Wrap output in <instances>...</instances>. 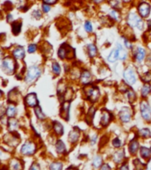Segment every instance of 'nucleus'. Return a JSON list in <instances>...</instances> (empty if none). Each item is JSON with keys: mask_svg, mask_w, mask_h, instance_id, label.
<instances>
[{"mask_svg": "<svg viewBox=\"0 0 151 170\" xmlns=\"http://www.w3.org/2000/svg\"><path fill=\"white\" fill-rule=\"evenodd\" d=\"M2 68L4 72H5L8 74H14L16 68V63L14 59L12 57H6L2 63Z\"/></svg>", "mask_w": 151, "mask_h": 170, "instance_id": "obj_1", "label": "nucleus"}, {"mask_svg": "<svg viewBox=\"0 0 151 170\" xmlns=\"http://www.w3.org/2000/svg\"><path fill=\"white\" fill-rule=\"evenodd\" d=\"M41 74V70L37 66H32L28 69L26 77H25V81L27 83H32L35 80H37Z\"/></svg>", "mask_w": 151, "mask_h": 170, "instance_id": "obj_2", "label": "nucleus"}, {"mask_svg": "<svg viewBox=\"0 0 151 170\" xmlns=\"http://www.w3.org/2000/svg\"><path fill=\"white\" fill-rule=\"evenodd\" d=\"M85 92L87 96V98L90 99L91 101H96L100 97V91L99 89L93 85H86L85 87Z\"/></svg>", "mask_w": 151, "mask_h": 170, "instance_id": "obj_3", "label": "nucleus"}, {"mask_svg": "<svg viewBox=\"0 0 151 170\" xmlns=\"http://www.w3.org/2000/svg\"><path fill=\"white\" fill-rule=\"evenodd\" d=\"M127 21H128L129 25H131L132 27L139 28V29H142L143 26H144L142 20L139 17V15H137L134 13H131L128 15Z\"/></svg>", "mask_w": 151, "mask_h": 170, "instance_id": "obj_4", "label": "nucleus"}, {"mask_svg": "<svg viewBox=\"0 0 151 170\" xmlns=\"http://www.w3.org/2000/svg\"><path fill=\"white\" fill-rule=\"evenodd\" d=\"M140 112H141V116L143 117V119H145L146 121H150L151 108L149 103L145 100L140 102Z\"/></svg>", "mask_w": 151, "mask_h": 170, "instance_id": "obj_5", "label": "nucleus"}, {"mask_svg": "<svg viewBox=\"0 0 151 170\" xmlns=\"http://www.w3.org/2000/svg\"><path fill=\"white\" fill-rule=\"evenodd\" d=\"M21 152L23 155H32L36 152V144L33 142H26L22 145Z\"/></svg>", "mask_w": 151, "mask_h": 170, "instance_id": "obj_6", "label": "nucleus"}, {"mask_svg": "<svg viewBox=\"0 0 151 170\" xmlns=\"http://www.w3.org/2000/svg\"><path fill=\"white\" fill-rule=\"evenodd\" d=\"M132 110L131 108H129L128 106H124L121 109L119 116H120V120L123 122H129L132 119Z\"/></svg>", "mask_w": 151, "mask_h": 170, "instance_id": "obj_7", "label": "nucleus"}, {"mask_svg": "<svg viewBox=\"0 0 151 170\" xmlns=\"http://www.w3.org/2000/svg\"><path fill=\"white\" fill-rule=\"evenodd\" d=\"M150 5L148 4V3H140L138 6V12L140 15L143 18H146L148 17L149 14H150Z\"/></svg>", "mask_w": 151, "mask_h": 170, "instance_id": "obj_8", "label": "nucleus"}, {"mask_svg": "<svg viewBox=\"0 0 151 170\" xmlns=\"http://www.w3.org/2000/svg\"><path fill=\"white\" fill-rule=\"evenodd\" d=\"M124 80L126 81L127 83L129 84H133L136 82V75L134 74V71L132 68H126L124 73Z\"/></svg>", "mask_w": 151, "mask_h": 170, "instance_id": "obj_9", "label": "nucleus"}, {"mask_svg": "<svg viewBox=\"0 0 151 170\" xmlns=\"http://www.w3.org/2000/svg\"><path fill=\"white\" fill-rule=\"evenodd\" d=\"M25 104L30 107H37L38 105L37 97L35 93H30L25 98Z\"/></svg>", "mask_w": 151, "mask_h": 170, "instance_id": "obj_10", "label": "nucleus"}, {"mask_svg": "<svg viewBox=\"0 0 151 170\" xmlns=\"http://www.w3.org/2000/svg\"><path fill=\"white\" fill-rule=\"evenodd\" d=\"M69 106H70V102L69 101H65L62 105H61V109H60V116L68 121L69 117Z\"/></svg>", "mask_w": 151, "mask_h": 170, "instance_id": "obj_11", "label": "nucleus"}, {"mask_svg": "<svg viewBox=\"0 0 151 170\" xmlns=\"http://www.w3.org/2000/svg\"><path fill=\"white\" fill-rule=\"evenodd\" d=\"M72 52V49L69 45L63 44V45L60 46L59 51H58V55L60 58H65L68 57L69 52Z\"/></svg>", "mask_w": 151, "mask_h": 170, "instance_id": "obj_12", "label": "nucleus"}, {"mask_svg": "<svg viewBox=\"0 0 151 170\" xmlns=\"http://www.w3.org/2000/svg\"><path fill=\"white\" fill-rule=\"evenodd\" d=\"M79 137H80V130L76 127H75L69 132V141L71 143H75L79 139Z\"/></svg>", "mask_w": 151, "mask_h": 170, "instance_id": "obj_13", "label": "nucleus"}, {"mask_svg": "<svg viewBox=\"0 0 151 170\" xmlns=\"http://www.w3.org/2000/svg\"><path fill=\"white\" fill-rule=\"evenodd\" d=\"M111 118H112V115L111 113L108 111H103L101 113V126L106 127L111 121Z\"/></svg>", "mask_w": 151, "mask_h": 170, "instance_id": "obj_14", "label": "nucleus"}, {"mask_svg": "<svg viewBox=\"0 0 151 170\" xmlns=\"http://www.w3.org/2000/svg\"><path fill=\"white\" fill-rule=\"evenodd\" d=\"M10 168L11 170H21L22 169V163L18 159H13L10 161Z\"/></svg>", "mask_w": 151, "mask_h": 170, "instance_id": "obj_15", "label": "nucleus"}, {"mask_svg": "<svg viewBox=\"0 0 151 170\" xmlns=\"http://www.w3.org/2000/svg\"><path fill=\"white\" fill-rule=\"evenodd\" d=\"M91 79H92V76H91V74L89 71L85 70L82 73V74H81V78H80L82 83H84V84H87V83H89Z\"/></svg>", "mask_w": 151, "mask_h": 170, "instance_id": "obj_16", "label": "nucleus"}, {"mask_svg": "<svg viewBox=\"0 0 151 170\" xmlns=\"http://www.w3.org/2000/svg\"><path fill=\"white\" fill-rule=\"evenodd\" d=\"M13 55L14 58H20V59H21V58H23L24 56H25V51H24V49L22 48V47H17L16 49H15L14 51L13 52Z\"/></svg>", "mask_w": 151, "mask_h": 170, "instance_id": "obj_17", "label": "nucleus"}, {"mask_svg": "<svg viewBox=\"0 0 151 170\" xmlns=\"http://www.w3.org/2000/svg\"><path fill=\"white\" fill-rule=\"evenodd\" d=\"M145 55H146V52H145V50L143 49V48H138V50H137V52H136L135 53V58L137 61H139V62H140V61H142L143 59H144V58H145Z\"/></svg>", "mask_w": 151, "mask_h": 170, "instance_id": "obj_18", "label": "nucleus"}, {"mask_svg": "<svg viewBox=\"0 0 151 170\" xmlns=\"http://www.w3.org/2000/svg\"><path fill=\"white\" fill-rule=\"evenodd\" d=\"M118 58H119V56H118V51H117V49L113 50L110 52V54L108 55V60L109 62H116Z\"/></svg>", "mask_w": 151, "mask_h": 170, "instance_id": "obj_19", "label": "nucleus"}, {"mask_svg": "<svg viewBox=\"0 0 151 170\" xmlns=\"http://www.w3.org/2000/svg\"><path fill=\"white\" fill-rule=\"evenodd\" d=\"M55 147H56V151H57L58 153H64L66 152V146L61 140L57 141L56 144H55Z\"/></svg>", "mask_w": 151, "mask_h": 170, "instance_id": "obj_20", "label": "nucleus"}, {"mask_svg": "<svg viewBox=\"0 0 151 170\" xmlns=\"http://www.w3.org/2000/svg\"><path fill=\"white\" fill-rule=\"evenodd\" d=\"M21 22L14 21L12 23V31L14 35H18L21 32Z\"/></svg>", "mask_w": 151, "mask_h": 170, "instance_id": "obj_21", "label": "nucleus"}, {"mask_svg": "<svg viewBox=\"0 0 151 170\" xmlns=\"http://www.w3.org/2000/svg\"><path fill=\"white\" fill-rule=\"evenodd\" d=\"M138 149H139V143L136 141V140H133V141H132L130 143V144H129V151H130V153L132 154L136 153L137 151H138Z\"/></svg>", "mask_w": 151, "mask_h": 170, "instance_id": "obj_22", "label": "nucleus"}, {"mask_svg": "<svg viewBox=\"0 0 151 170\" xmlns=\"http://www.w3.org/2000/svg\"><path fill=\"white\" fill-rule=\"evenodd\" d=\"M53 129L58 136H61L63 134V126L58 121L53 122Z\"/></svg>", "mask_w": 151, "mask_h": 170, "instance_id": "obj_23", "label": "nucleus"}, {"mask_svg": "<svg viewBox=\"0 0 151 170\" xmlns=\"http://www.w3.org/2000/svg\"><path fill=\"white\" fill-rule=\"evenodd\" d=\"M124 151H119V152H117L114 156H113V159L116 163H120L121 161L124 159Z\"/></svg>", "mask_w": 151, "mask_h": 170, "instance_id": "obj_24", "label": "nucleus"}, {"mask_svg": "<svg viewBox=\"0 0 151 170\" xmlns=\"http://www.w3.org/2000/svg\"><path fill=\"white\" fill-rule=\"evenodd\" d=\"M95 111H96V108H95V107H93V106H92V107H90V109H89L88 113H87V114H86V121H87L89 124H90L91 122H92V119H93V117H94Z\"/></svg>", "mask_w": 151, "mask_h": 170, "instance_id": "obj_25", "label": "nucleus"}, {"mask_svg": "<svg viewBox=\"0 0 151 170\" xmlns=\"http://www.w3.org/2000/svg\"><path fill=\"white\" fill-rule=\"evenodd\" d=\"M15 114H16V108H15L14 105H10L7 109H6V115L10 118H13L14 117Z\"/></svg>", "mask_w": 151, "mask_h": 170, "instance_id": "obj_26", "label": "nucleus"}, {"mask_svg": "<svg viewBox=\"0 0 151 170\" xmlns=\"http://www.w3.org/2000/svg\"><path fill=\"white\" fill-rule=\"evenodd\" d=\"M19 126V124H18V121L14 120V119H10L9 120V121H8V127H9V129L11 130V131H14L17 129V128Z\"/></svg>", "mask_w": 151, "mask_h": 170, "instance_id": "obj_27", "label": "nucleus"}, {"mask_svg": "<svg viewBox=\"0 0 151 170\" xmlns=\"http://www.w3.org/2000/svg\"><path fill=\"white\" fill-rule=\"evenodd\" d=\"M150 90L151 87L149 83H146V84L143 85V87H142V89H141V95H142V97L146 98V97L149 94Z\"/></svg>", "mask_w": 151, "mask_h": 170, "instance_id": "obj_28", "label": "nucleus"}, {"mask_svg": "<svg viewBox=\"0 0 151 170\" xmlns=\"http://www.w3.org/2000/svg\"><path fill=\"white\" fill-rule=\"evenodd\" d=\"M88 54L91 58L96 56L97 54V48L94 44H89L88 45Z\"/></svg>", "mask_w": 151, "mask_h": 170, "instance_id": "obj_29", "label": "nucleus"}, {"mask_svg": "<svg viewBox=\"0 0 151 170\" xmlns=\"http://www.w3.org/2000/svg\"><path fill=\"white\" fill-rule=\"evenodd\" d=\"M117 51H118V56H119V58L122 59V60H124L127 57V53L125 52V50L123 49V47L121 45H117Z\"/></svg>", "mask_w": 151, "mask_h": 170, "instance_id": "obj_30", "label": "nucleus"}, {"mask_svg": "<svg viewBox=\"0 0 151 170\" xmlns=\"http://www.w3.org/2000/svg\"><path fill=\"white\" fill-rule=\"evenodd\" d=\"M140 155L144 159H148L150 157V151L147 147H141L140 148Z\"/></svg>", "mask_w": 151, "mask_h": 170, "instance_id": "obj_31", "label": "nucleus"}, {"mask_svg": "<svg viewBox=\"0 0 151 170\" xmlns=\"http://www.w3.org/2000/svg\"><path fill=\"white\" fill-rule=\"evenodd\" d=\"M102 164V159L101 156H96L93 159H92V165L95 168H99L101 167V165Z\"/></svg>", "mask_w": 151, "mask_h": 170, "instance_id": "obj_32", "label": "nucleus"}, {"mask_svg": "<svg viewBox=\"0 0 151 170\" xmlns=\"http://www.w3.org/2000/svg\"><path fill=\"white\" fill-rule=\"evenodd\" d=\"M35 113H36L37 117L38 119H40V120H43V119H45V115L44 114V113L42 112L41 108H40L38 105H37V107H35Z\"/></svg>", "mask_w": 151, "mask_h": 170, "instance_id": "obj_33", "label": "nucleus"}, {"mask_svg": "<svg viewBox=\"0 0 151 170\" xmlns=\"http://www.w3.org/2000/svg\"><path fill=\"white\" fill-rule=\"evenodd\" d=\"M133 163H134V166H135L136 170H143L144 167H145V164L142 163L139 159H136L133 160Z\"/></svg>", "mask_w": 151, "mask_h": 170, "instance_id": "obj_34", "label": "nucleus"}, {"mask_svg": "<svg viewBox=\"0 0 151 170\" xmlns=\"http://www.w3.org/2000/svg\"><path fill=\"white\" fill-rule=\"evenodd\" d=\"M50 170H62L61 162H53L50 165Z\"/></svg>", "mask_w": 151, "mask_h": 170, "instance_id": "obj_35", "label": "nucleus"}, {"mask_svg": "<svg viewBox=\"0 0 151 170\" xmlns=\"http://www.w3.org/2000/svg\"><path fill=\"white\" fill-rule=\"evenodd\" d=\"M127 98L129 99V101L131 103H133L136 99V94L135 92L133 90H127Z\"/></svg>", "mask_w": 151, "mask_h": 170, "instance_id": "obj_36", "label": "nucleus"}, {"mask_svg": "<svg viewBox=\"0 0 151 170\" xmlns=\"http://www.w3.org/2000/svg\"><path fill=\"white\" fill-rule=\"evenodd\" d=\"M139 135L143 137H148L150 136V130L149 128H142L139 131Z\"/></svg>", "mask_w": 151, "mask_h": 170, "instance_id": "obj_37", "label": "nucleus"}, {"mask_svg": "<svg viewBox=\"0 0 151 170\" xmlns=\"http://www.w3.org/2000/svg\"><path fill=\"white\" fill-rule=\"evenodd\" d=\"M141 79H142V81L143 82H145V83H149V82H150L151 81V74L149 72H147V73H145L143 75H142V77H141Z\"/></svg>", "mask_w": 151, "mask_h": 170, "instance_id": "obj_38", "label": "nucleus"}, {"mask_svg": "<svg viewBox=\"0 0 151 170\" xmlns=\"http://www.w3.org/2000/svg\"><path fill=\"white\" fill-rule=\"evenodd\" d=\"M52 68H53V73H54V74H59L60 73V67L59 66V64H58V63H53Z\"/></svg>", "mask_w": 151, "mask_h": 170, "instance_id": "obj_39", "label": "nucleus"}, {"mask_svg": "<svg viewBox=\"0 0 151 170\" xmlns=\"http://www.w3.org/2000/svg\"><path fill=\"white\" fill-rule=\"evenodd\" d=\"M85 31H87V32H92V26L90 21H85Z\"/></svg>", "mask_w": 151, "mask_h": 170, "instance_id": "obj_40", "label": "nucleus"}, {"mask_svg": "<svg viewBox=\"0 0 151 170\" xmlns=\"http://www.w3.org/2000/svg\"><path fill=\"white\" fill-rule=\"evenodd\" d=\"M32 16H33L34 18H36L37 20H38V19H40V18L42 17V14H41V12H40L39 10H36V11H34V12L32 13Z\"/></svg>", "mask_w": 151, "mask_h": 170, "instance_id": "obj_41", "label": "nucleus"}, {"mask_svg": "<svg viewBox=\"0 0 151 170\" xmlns=\"http://www.w3.org/2000/svg\"><path fill=\"white\" fill-rule=\"evenodd\" d=\"M110 15H111V17H113L116 20H117L119 19V14H118L117 10H112V11L110 12Z\"/></svg>", "mask_w": 151, "mask_h": 170, "instance_id": "obj_42", "label": "nucleus"}, {"mask_svg": "<svg viewBox=\"0 0 151 170\" xmlns=\"http://www.w3.org/2000/svg\"><path fill=\"white\" fill-rule=\"evenodd\" d=\"M36 50H37V45H36V44H30L29 47H28V52H29L30 53L35 52Z\"/></svg>", "mask_w": 151, "mask_h": 170, "instance_id": "obj_43", "label": "nucleus"}, {"mask_svg": "<svg viewBox=\"0 0 151 170\" xmlns=\"http://www.w3.org/2000/svg\"><path fill=\"white\" fill-rule=\"evenodd\" d=\"M113 145H114L116 148H119L121 145H122V143H121V141L118 138H115V139L113 140Z\"/></svg>", "mask_w": 151, "mask_h": 170, "instance_id": "obj_44", "label": "nucleus"}, {"mask_svg": "<svg viewBox=\"0 0 151 170\" xmlns=\"http://www.w3.org/2000/svg\"><path fill=\"white\" fill-rule=\"evenodd\" d=\"M42 7H43V11L45 12V13H48L50 10H51V6L49 5H46V4H43V5H42Z\"/></svg>", "mask_w": 151, "mask_h": 170, "instance_id": "obj_45", "label": "nucleus"}, {"mask_svg": "<svg viewBox=\"0 0 151 170\" xmlns=\"http://www.w3.org/2000/svg\"><path fill=\"white\" fill-rule=\"evenodd\" d=\"M30 170H40V167L37 163H33L30 167Z\"/></svg>", "mask_w": 151, "mask_h": 170, "instance_id": "obj_46", "label": "nucleus"}, {"mask_svg": "<svg viewBox=\"0 0 151 170\" xmlns=\"http://www.w3.org/2000/svg\"><path fill=\"white\" fill-rule=\"evenodd\" d=\"M100 170H111V168H110V167H109L108 164H103V165L101 167Z\"/></svg>", "mask_w": 151, "mask_h": 170, "instance_id": "obj_47", "label": "nucleus"}, {"mask_svg": "<svg viewBox=\"0 0 151 170\" xmlns=\"http://www.w3.org/2000/svg\"><path fill=\"white\" fill-rule=\"evenodd\" d=\"M120 170H130L129 169V166L127 164H124L120 168Z\"/></svg>", "mask_w": 151, "mask_h": 170, "instance_id": "obj_48", "label": "nucleus"}, {"mask_svg": "<svg viewBox=\"0 0 151 170\" xmlns=\"http://www.w3.org/2000/svg\"><path fill=\"white\" fill-rule=\"evenodd\" d=\"M44 3L46 4V5H53V4H55V3H56V1H54V0H53V1L45 0V1H44Z\"/></svg>", "mask_w": 151, "mask_h": 170, "instance_id": "obj_49", "label": "nucleus"}, {"mask_svg": "<svg viewBox=\"0 0 151 170\" xmlns=\"http://www.w3.org/2000/svg\"><path fill=\"white\" fill-rule=\"evenodd\" d=\"M124 44H125V46H126L127 48H131V47H132L130 42H129L128 40H126V39H124Z\"/></svg>", "mask_w": 151, "mask_h": 170, "instance_id": "obj_50", "label": "nucleus"}, {"mask_svg": "<svg viewBox=\"0 0 151 170\" xmlns=\"http://www.w3.org/2000/svg\"><path fill=\"white\" fill-rule=\"evenodd\" d=\"M147 64L151 67V54L148 57V58H147Z\"/></svg>", "mask_w": 151, "mask_h": 170, "instance_id": "obj_51", "label": "nucleus"}, {"mask_svg": "<svg viewBox=\"0 0 151 170\" xmlns=\"http://www.w3.org/2000/svg\"><path fill=\"white\" fill-rule=\"evenodd\" d=\"M11 20H13V16H12L11 14H9L8 17H7V20H8L9 22H11Z\"/></svg>", "mask_w": 151, "mask_h": 170, "instance_id": "obj_52", "label": "nucleus"}, {"mask_svg": "<svg viewBox=\"0 0 151 170\" xmlns=\"http://www.w3.org/2000/svg\"><path fill=\"white\" fill-rule=\"evenodd\" d=\"M147 170H151V160L149 161V166H148V168Z\"/></svg>", "mask_w": 151, "mask_h": 170, "instance_id": "obj_53", "label": "nucleus"}, {"mask_svg": "<svg viewBox=\"0 0 151 170\" xmlns=\"http://www.w3.org/2000/svg\"><path fill=\"white\" fill-rule=\"evenodd\" d=\"M4 153H3V152H2V151H1V150H0V158H3V157H4Z\"/></svg>", "mask_w": 151, "mask_h": 170, "instance_id": "obj_54", "label": "nucleus"}, {"mask_svg": "<svg viewBox=\"0 0 151 170\" xmlns=\"http://www.w3.org/2000/svg\"><path fill=\"white\" fill-rule=\"evenodd\" d=\"M67 170H77V169H76V168H68Z\"/></svg>", "mask_w": 151, "mask_h": 170, "instance_id": "obj_55", "label": "nucleus"}, {"mask_svg": "<svg viewBox=\"0 0 151 170\" xmlns=\"http://www.w3.org/2000/svg\"><path fill=\"white\" fill-rule=\"evenodd\" d=\"M2 54H3V53H2V52L0 51V59L2 58Z\"/></svg>", "mask_w": 151, "mask_h": 170, "instance_id": "obj_56", "label": "nucleus"}, {"mask_svg": "<svg viewBox=\"0 0 151 170\" xmlns=\"http://www.w3.org/2000/svg\"><path fill=\"white\" fill-rule=\"evenodd\" d=\"M1 97H2V91L0 90V98H1Z\"/></svg>", "mask_w": 151, "mask_h": 170, "instance_id": "obj_57", "label": "nucleus"}, {"mask_svg": "<svg viewBox=\"0 0 151 170\" xmlns=\"http://www.w3.org/2000/svg\"><path fill=\"white\" fill-rule=\"evenodd\" d=\"M150 151H151V149H150Z\"/></svg>", "mask_w": 151, "mask_h": 170, "instance_id": "obj_58", "label": "nucleus"}]
</instances>
